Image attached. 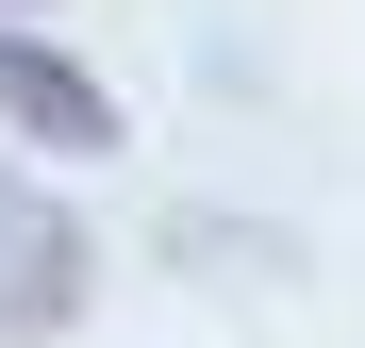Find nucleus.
I'll use <instances>...</instances> for the list:
<instances>
[{"instance_id": "1", "label": "nucleus", "mask_w": 365, "mask_h": 348, "mask_svg": "<svg viewBox=\"0 0 365 348\" xmlns=\"http://www.w3.org/2000/svg\"><path fill=\"white\" fill-rule=\"evenodd\" d=\"M83 282H100V265H83V232L50 216L34 183H0V332H17V348H34V332H67V315H83Z\"/></svg>"}, {"instance_id": "2", "label": "nucleus", "mask_w": 365, "mask_h": 348, "mask_svg": "<svg viewBox=\"0 0 365 348\" xmlns=\"http://www.w3.org/2000/svg\"><path fill=\"white\" fill-rule=\"evenodd\" d=\"M0 133L17 149H116V83H83L67 50H34V33H0Z\"/></svg>"}]
</instances>
